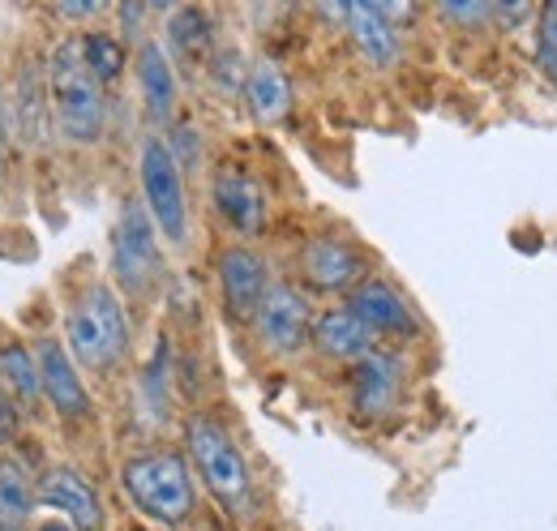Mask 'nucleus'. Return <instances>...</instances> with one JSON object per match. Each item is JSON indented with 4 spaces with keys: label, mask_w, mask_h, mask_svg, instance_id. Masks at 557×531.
<instances>
[{
    "label": "nucleus",
    "mask_w": 557,
    "mask_h": 531,
    "mask_svg": "<svg viewBox=\"0 0 557 531\" xmlns=\"http://www.w3.org/2000/svg\"><path fill=\"white\" fill-rule=\"evenodd\" d=\"M112 270L129 296H150L163 279L159 227H154L146 201H125V210H121L116 240H112Z\"/></svg>",
    "instance_id": "obj_5"
},
{
    "label": "nucleus",
    "mask_w": 557,
    "mask_h": 531,
    "mask_svg": "<svg viewBox=\"0 0 557 531\" xmlns=\"http://www.w3.org/2000/svg\"><path fill=\"white\" fill-rule=\"evenodd\" d=\"M35 365H39V386H44L48 403L57 407V416H65V420L90 416V395H86V386L73 369V356L57 338H44L35 347Z\"/></svg>",
    "instance_id": "obj_11"
},
{
    "label": "nucleus",
    "mask_w": 557,
    "mask_h": 531,
    "mask_svg": "<svg viewBox=\"0 0 557 531\" xmlns=\"http://www.w3.org/2000/svg\"><path fill=\"white\" fill-rule=\"evenodd\" d=\"M258 334L271 351H300L305 338L313 334V318H309V300L287 287V283H275L258 309Z\"/></svg>",
    "instance_id": "obj_9"
},
{
    "label": "nucleus",
    "mask_w": 557,
    "mask_h": 531,
    "mask_svg": "<svg viewBox=\"0 0 557 531\" xmlns=\"http://www.w3.org/2000/svg\"><path fill=\"white\" fill-rule=\"evenodd\" d=\"M0 382L9 386V395L26 398V403H35V398L44 395V386H39V365H35V356H30L26 347H17V343L0 351Z\"/></svg>",
    "instance_id": "obj_21"
},
{
    "label": "nucleus",
    "mask_w": 557,
    "mask_h": 531,
    "mask_svg": "<svg viewBox=\"0 0 557 531\" xmlns=\"http://www.w3.org/2000/svg\"><path fill=\"white\" fill-rule=\"evenodd\" d=\"M48 86H52V112H57V125L61 133L86 146L103 133V116H108V103H103V82L95 77V69L82 52V39H65L52 61H48Z\"/></svg>",
    "instance_id": "obj_1"
},
{
    "label": "nucleus",
    "mask_w": 557,
    "mask_h": 531,
    "mask_svg": "<svg viewBox=\"0 0 557 531\" xmlns=\"http://www.w3.org/2000/svg\"><path fill=\"white\" fill-rule=\"evenodd\" d=\"M61 13H65V17H95V13H99V4H95V0H65V4H61Z\"/></svg>",
    "instance_id": "obj_26"
},
{
    "label": "nucleus",
    "mask_w": 557,
    "mask_h": 531,
    "mask_svg": "<svg viewBox=\"0 0 557 531\" xmlns=\"http://www.w3.org/2000/svg\"><path fill=\"white\" fill-rule=\"evenodd\" d=\"M442 13H446L450 22H459V26H485L488 17L497 13V4H481V0H446Z\"/></svg>",
    "instance_id": "obj_24"
},
{
    "label": "nucleus",
    "mask_w": 557,
    "mask_h": 531,
    "mask_svg": "<svg viewBox=\"0 0 557 531\" xmlns=\"http://www.w3.org/2000/svg\"><path fill=\"white\" fill-rule=\"evenodd\" d=\"M300 270L318 292H356L360 279H364V258H360V249H351L348 240L318 236V240L305 245Z\"/></svg>",
    "instance_id": "obj_12"
},
{
    "label": "nucleus",
    "mask_w": 557,
    "mask_h": 531,
    "mask_svg": "<svg viewBox=\"0 0 557 531\" xmlns=\"http://www.w3.org/2000/svg\"><path fill=\"white\" fill-rule=\"evenodd\" d=\"M189 450H194V464L202 471L207 489L232 510H240L249 502V467L240 459L236 442L227 437V429L210 416H194L189 420Z\"/></svg>",
    "instance_id": "obj_6"
},
{
    "label": "nucleus",
    "mask_w": 557,
    "mask_h": 531,
    "mask_svg": "<svg viewBox=\"0 0 557 531\" xmlns=\"http://www.w3.org/2000/svg\"><path fill=\"white\" fill-rule=\"evenodd\" d=\"M344 22H348L356 48L373 65H395L399 61V35H395V22L382 13V4H348Z\"/></svg>",
    "instance_id": "obj_16"
},
{
    "label": "nucleus",
    "mask_w": 557,
    "mask_h": 531,
    "mask_svg": "<svg viewBox=\"0 0 557 531\" xmlns=\"http://www.w3.org/2000/svg\"><path fill=\"white\" fill-rule=\"evenodd\" d=\"M399 391H404V365L399 356L391 351H373L356 365L351 373V403H356V416L360 420H382L395 411L399 403Z\"/></svg>",
    "instance_id": "obj_10"
},
{
    "label": "nucleus",
    "mask_w": 557,
    "mask_h": 531,
    "mask_svg": "<svg viewBox=\"0 0 557 531\" xmlns=\"http://www.w3.org/2000/svg\"><path fill=\"white\" fill-rule=\"evenodd\" d=\"M65 338L73 360H82L86 369H112L129 351V322L116 292L103 283L86 287L65 313Z\"/></svg>",
    "instance_id": "obj_3"
},
{
    "label": "nucleus",
    "mask_w": 557,
    "mask_h": 531,
    "mask_svg": "<svg viewBox=\"0 0 557 531\" xmlns=\"http://www.w3.org/2000/svg\"><path fill=\"white\" fill-rule=\"evenodd\" d=\"M313 347L322 351V356H331V360H351V365H360L364 356H373L377 347H373V331L351 313V309H326L318 322H313Z\"/></svg>",
    "instance_id": "obj_15"
},
{
    "label": "nucleus",
    "mask_w": 557,
    "mask_h": 531,
    "mask_svg": "<svg viewBox=\"0 0 557 531\" xmlns=\"http://www.w3.org/2000/svg\"><path fill=\"white\" fill-rule=\"evenodd\" d=\"M210 198H214V210H219L236 232H245V236L262 232V223H267V194H262V185H258L249 172L223 168V172L214 176Z\"/></svg>",
    "instance_id": "obj_13"
},
{
    "label": "nucleus",
    "mask_w": 557,
    "mask_h": 531,
    "mask_svg": "<svg viewBox=\"0 0 557 531\" xmlns=\"http://www.w3.org/2000/svg\"><path fill=\"white\" fill-rule=\"evenodd\" d=\"M536 65L557 86V0L541 9V30H536Z\"/></svg>",
    "instance_id": "obj_23"
},
{
    "label": "nucleus",
    "mask_w": 557,
    "mask_h": 531,
    "mask_svg": "<svg viewBox=\"0 0 557 531\" xmlns=\"http://www.w3.org/2000/svg\"><path fill=\"white\" fill-rule=\"evenodd\" d=\"M125 493L134 497L146 519L163 523V528H181L194 519L198 493H194V471L176 450H150V455H134L125 471Z\"/></svg>",
    "instance_id": "obj_2"
},
{
    "label": "nucleus",
    "mask_w": 557,
    "mask_h": 531,
    "mask_svg": "<svg viewBox=\"0 0 557 531\" xmlns=\"http://www.w3.org/2000/svg\"><path fill=\"white\" fill-rule=\"evenodd\" d=\"M348 309L373 334H417V313L408 309V300L391 283H377V279L360 283L351 292Z\"/></svg>",
    "instance_id": "obj_14"
},
{
    "label": "nucleus",
    "mask_w": 557,
    "mask_h": 531,
    "mask_svg": "<svg viewBox=\"0 0 557 531\" xmlns=\"http://www.w3.org/2000/svg\"><path fill=\"white\" fill-rule=\"evenodd\" d=\"M138 82H141V99H146V112L154 121H168L172 108H176V73L168 65V52L146 39L138 48Z\"/></svg>",
    "instance_id": "obj_17"
},
{
    "label": "nucleus",
    "mask_w": 557,
    "mask_h": 531,
    "mask_svg": "<svg viewBox=\"0 0 557 531\" xmlns=\"http://www.w3.org/2000/svg\"><path fill=\"white\" fill-rule=\"evenodd\" d=\"M245 103L258 121H278L292 108V86L275 61H253L245 73Z\"/></svg>",
    "instance_id": "obj_18"
},
{
    "label": "nucleus",
    "mask_w": 557,
    "mask_h": 531,
    "mask_svg": "<svg viewBox=\"0 0 557 531\" xmlns=\"http://www.w3.org/2000/svg\"><path fill=\"white\" fill-rule=\"evenodd\" d=\"M82 52H86V61H90L95 77H99L103 86L121 77V69H125V48H121V39L95 30V35H82Z\"/></svg>",
    "instance_id": "obj_22"
},
{
    "label": "nucleus",
    "mask_w": 557,
    "mask_h": 531,
    "mask_svg": "<svg viewBox=\"0 0 557 531\" xmlns=\"http://www.w3.org/2000/svg\"><path fill=\"white\" fill-rule=\"evenodd\" d=\"M39 493L26 467L9 455H0V531H26V519L35 510Z\"/></svg>",
    "instance_id": "obj_19"
},
{
    "label": "nucleus",
    "mask_w": 557,
    "mask_h": 531,
    "mask_svg": "<svg viewBox=\"0 0 557 531\" xmlns=\"http://www.w3.org/2000/svg\"><path fill=\"white\" fill-rule=\"evenodd\" d=\"M35 531H73L70 523H61V519H48V523H39Z\"/></svg>",
    "instance_id": "obj_27"
},
{
    "label": "nucleus",
    "mask_w": 557,
    "mask_h": 531,
    "mask_svg": "<svg viewBox=\"0 0 557 531\" xmlns=\"http://www.w3.org/2000/svg\"><path fill=\"white\" fill-rule=\"evenodd\" d=\"M35 493L48 510H61L70 515L73 531H103V506H99V493L90 489V480L77 471V467H48L39 480H35Z\"/></svg>",
    "instance_id": "obj_8"
},
{
    "label": "nucleus",
    "mask_w": 557,
    "mask_h": 531,
    "mask_svg": "<svg viewBox=\"0 0 557 531\" xmlns=\"http://www.w3.org/2000/svg\"><path fill=\"white\" fill-rule=\"evenodd\" d=\"M138 176H141V201L154 219V227L181 245L189 236V210H185V176H181V163L172 155V146L163 137H146L141 141V159H138Z\"/></svg>",
    "instance_id": "obj_4"
},
{
    "label": "nucleus",
    "mask_w": 557,
    "mask_h": 531,
    "mask_svg": "<svg viewBox=\"0 0 557 531\" xmlns=\"http://www.w3.org/2000/svg\"><path fill=\"white\" fill-rule=\"evenodd\" d=\"M219 287H223L227 313L236 322H249V318H258V309H262V300L275 283H271L267 262L253 249H227L219 258Z\"/></svg>",
    "instance_id": "obj_7"
},
{
    "label": "nucleus",
    "mask_w": 557,
    "mask_h": 531,
    "mask_svg": "<svg viewBox=\"0 0 557 531\" xmlns=\"http://www.w3.org/2000/svg\"><path fill=\"white\" fill-rule=\"evenodd\" d=\"M17 424H22V420H17V407H13L9 398H0V442H9V437L17 433Z\"/></svg>",
    "instance_id": "obj_25"
},
{
    "label": "nucleus",
    "mask_w": 557,
    "mask_h": 531,
    "mask_svg": "<svg viewBox=\"0 0 557 531\" xmlns=\"http://www.w3.org/2000/svg\"><path fill=\"white\" fill-rule=\"evenodd\" d=\"M168 39L185 61H202L210 52V22L198 9H176L168 17Z\"/></svg>",
    "instance_id": "obj_20"
}]
</instances>
